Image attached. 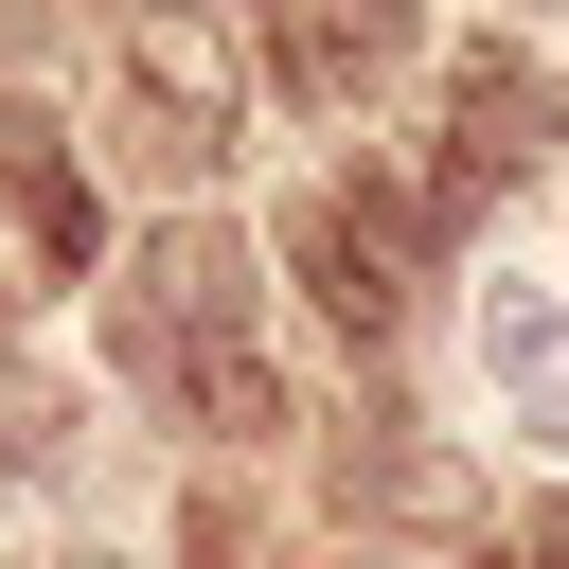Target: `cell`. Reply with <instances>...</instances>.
I'll list each match as a JSON object with an SVG mask.
<instances>
[{"label":"cell","mask_w":569,"mask_h":569,"mask_svg":"<svg viewBox=\"0 0 569 569\" xmlns=\"http://www.w3.org/2000/svg\"><path fill=\"white\" fill-rule=\"evenodd\" d=\"M178 569H249V516H231V498H196V516H178Z\"/></svg>","instance_id":"cell-9"},{"label":"cell","mask_w":569,"mask_h":569,"mask_svg":"<svg viewBox=\"0 0 569 569\" xmlns=\"http://www.w3.org/2000/svg\"><path fill=\"white\" fill-rule=\"evenodd\" d=\"M551 142H569V89H551L533 53H498V36H480V53H445V178H427L445 213H462V196H516Z\"/></svg>","instance_id":"cell-3"},{"label":"cell","mask_w":569,"mask_h":569,"mask_svg":"<svg viewBox=\"0 0 569 569\" xmlns=\"http://www.w3.org/2000/svg\"><path fill=\"white\" fill-rule=\"evenodd\" d=\"M107 338H124V373H196V356H231V338H249V249H231V231H160L142 284L107 302Z\"/></svg>","instance_id":"cell-4"},{"label":"cell","mask_w":569,"mask_h":569,"mask_svg":"<svg viewBox=\"0 0 569 569\" xmlns=\"http://www.w3.org/2000/svg\"><path fill=\"white\" fill-rule=\"evenodd\" d=\"M231 142H249V53L196 0H160L124 36V160L142 178H231Z\"/></svg>","instance_id":"cell-1"},{"label":"cell","mask_w":569,"mask_h":569,"mask_svg":"<svg viewBox=\"0 0 569 569\" xmlns=\"http://www.w3.org/2000/svg\"><path fill=\"white\" fill-rule=\"evenodd\" d=\"M480 391H498L516 445L569 462V302H551V284H498V302H480Z\"/></svg>","instance_id":"cell-6"},{"label":"cell","mask_w":569,"mask_h":569,"mask_svg":"<svg viewBox=\"0 0 569 569\" xmlns=\"http://www.w3.org/2000/svg\"><path fill=\"white\" fill-rule=\"evenodd\" d=\"M0 213H18V249H36L53 284L107 249V231H89V178H71V142H53V107H18V89H0Z\"/></svg>","instance_id":"cell-7"},{"label":"cell","mask_w":569,"mask_h":569,"mask_svg":"<svg viewBox=\"0 0 569 569\" xmlns=\"http://www.w3.org/2000/svg\"><path fill=\"white\" fill-rule=\"evenodd\" d=\"M516 569H569V498H551V516H533V533H516Z\"/></svg>","instance_id":"cell-10"},{"label":"cell","mask_w":569,"mask_h":569,"mask_svg":"<svg viewBox=\"0 0 569 569\" xmlns=\"http://www.w3.org/2000/svg\"><path fill=\"white\" fill-rule=\"evenodd\" d=\"M445 231V196L427 178H338V196H302L284 213V284L338 320V338H391V302H409V249Z\"/></svg>","instance_id":"cell-2"},{"label":"cell","mask_w":569,"mask_h":569,"mask_svg":"<svg viewBox=\"0 0 569 569\" xmlns=\"http://www.w3.org/2000/svg\"><path fill=\"white\" fill-rule=\"evenodd\" d=\"M0 462H53V391L36 373H0Z\"/></svg>","instance_id":"cell-8"},{"label":"cell","mask_w":569,"mask_h":569,"mask_svg":"<svg viewBox=\"0 0 569 569\" xmlns=\"http://www.w3.org/2000/svg\"><path fill=\"white\" fill-rule=\"evenodd\" d=\"M409 36H427V0H267V36H249V53H267V89H284V107H338V89H373Z\"/></svg>","instance_id":"cell-5"}]
</instances>
